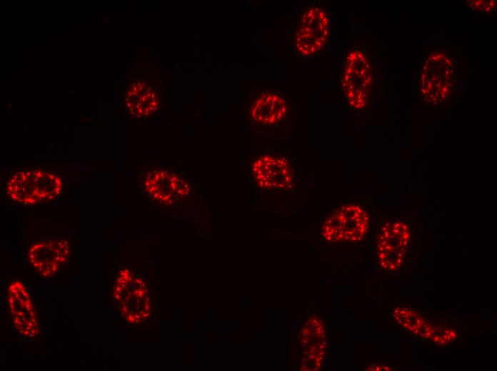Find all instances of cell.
I'll list each match as a JSON object with an SVG mask.
<instances>
[{
	"label": "cell",
	"mask_w": 497,
	"mask_h": 371,
	"mask_svg": "<svg viewBox=\"0 0 497 371\" xmlns=\"http://www.w3.org/2000/svg\"><path fill=\"white\" fill-rule=\"evenodd\" d=\"M3 285V307L12 333L33 344L40 339L43 324L31 288L21 277L5 278Z\"/></svg>",
	"instance_id": "cell-1"
},
{
	"label": "cell",
	"mask_w": 497,
	"mask_h": 371,
	"mask_svg": "<svg viewBox=\"0 0 497 371\" xmlns=\"http://www.w3.org/2000/svg\"><path fill=\"white\" fill-rule=\"evenodd\" d=\"M457 78L456 62L448 53L441 49L428 51L418 79L423 104L437 108L451 101L457 91Z\"/></svg>",
	"instance_id": "cell-2"
},
{
	"label": "cell",
	"mask_w": 497,
	"mask_h": 371,
	"mask_svg": "<svg viewBox=\"0 0 497 371\" xmlns=\"http://www.w3.org/2000/svg\"><path fill=\"white\" fill-rule=\"evenodd\" d=\"M144 280L127 268L119 270L114 277L110 288L112 304L126 325L141 324L150 315V300Z\"/></svg>",
	"instance_id": "cell-3"
},
{
	"label": "cell",
	"mask_w": 497,
	"mask_h": 371,
	"mask_svg": "<svg viewBox=\"0 0 497 371\" xmlns=\"http://www.w3.org/2000/svg\"><path fill=\"white\" fill-rule=\"evenodd\" d=\"M62 188L59 176L48 171L34 169L14 173L6 183V192L16 203L35 205L56 198Z\"/></svg>",
	"instance_id": "cell-4"
},
{
	"label": "cell",
	"mask_w": 497,
	"mask_h": 371,
	"mask_svg": "<svg viewBox=\"0 0 497 371\" xmlns=\"http://www.w3.org/2000/svg\"><path fill=\"white\" fill-rule=\"evenodd\" d=\"M412 234L408 223L401 218H391L379 228L376 240L377 263L386 273H397L410 253Z\"/></svg>",
	"instance_id": "cell-5"
},
{
	"label": "cell",
	"mask_w": 497,
	"mask_h": 371,
	"mask_svg": "<svg viewBox=\"0 0 497 371\" xmlns=\"http://www.w3.org/2000/svg\"><path fill=\"white\" fill-rule=\"evenodd\" d=\"M341 83L347 105L353 111L364 109L370 99L373 75L371 61L361 49L356 47L347 53Z\"/></svg>",
	"instance_id": "cell-6"
},
{
	"label": "cell",
	"mask_w": 497,
	"mask_h": 371,
	"mask_svg": "<svg viewBox=\"0 0 497 371\" xmlns=\"http://www.w3.org/2000/svg\"><path fill=\"white\" fill-rule=\"evenodd\" d=\"M369 225V216L363 207L346 203L336 208L326 218L321 233L323 238L329 243H358L364 239Z\"/></svg>",
	"instance_id": "cell-7"
},
{
	"label": "cell",
	"mask_w": 497,
	"mask_h": 371,
	"mask_svg": "<svg viewBox=\"0 0 497 371\" xmlns=\"http://www.w3.org/2000/svg\"><path fill=\"white\" fill-rule=\"evenodd\" d=\"M70 257V244L64 238H46L34 241L28 248L26 258L32 273L47 282L62 270Z\"/></svg>",
	"instance_id": "cell-8"
},
{
	"label": "cell",
	"mask_w": 497,
	"mask_h": 371,
	"mask_svg": "<svg viewBox=\"0 0 497 371\" xmlns=\"http://www.w3.org/2000/svg\"><path fill=\"white\" fill-rule=\"evenodd\" d=\"M330 34V17L318 6L306 9L298 19L294 34V46L301 56L318 54L328 42Z\"/></svg>",
	"instance_id": "cell-9"
},
{
	"label": "cell",
	"mask_w": 497,
	"mask_h": 371,
	"mask_svg": "<svg viewBox=\"0 0 497 371\" xmlns=\"http://www.w3.org/2000/svg\"><path fill=\"white\" fill-rule=\"evenodd\" d=\"M251 171L257 185L263 189L283 191L293 185L291 164L283 156L263 155L253 161Z\"/></svg>",
	"instance_id": "cell-10"
},
{
	"label": "cell",
	"mask_w": 497,
	"mask_h": 371,
	"mask_svg": "<svg viewBox=\"0 0 497 371\" xmlns=\"http://www.w3.org/2000/svg\"><path fill=\"white\" fill-rule=\"evenodd\" d=\"M144 188L149 197L166 205H172L187 198L191 191L189 183L183 178L165 169L148 173Z\"/></svg>",
	"instance_id": "cell-11"
},
{
	"label": "cell",
	"mask_w": 497,
	"mask_h": 371,
	"mask_svg": "<svg viewBox=\"0 0 497 371\" xmlns=\"http://www.w3.org/2000/svg\"><path fill=\"white\" fill-rule=\"evenodd\" d=\"M160 96L156 88L143 79H132L126 91V111L137 118H146L156 113L160 107Z\"/></svg>",
	"instance_id": "cell-12"
},
{
	"label": "cell",
	"mask_w": 497,
	"mask_h": 371,
	"mask_svg": "<svg viewBox=\"0 0 497 371\" xmlns=\"http://www.w3.org/2000/svg\"><path fill=\"white\" fill-rule=\"evenodd\" d=\"M300 341L303 352V369L318 370L326 348L325 330L321 320L313 317L308 320L301 332Z\"/></svg>",
	"instance_id": "cell-13"
},
{
	"label": "cell",
	"mask_w": 497,
	"mask_h": 371,
	"mask_svg": "<svg viewBox=\"0 0 497 371\" xmlns=\"http://www.w3.org/2000/svg\"><path fill=\"white\" fill-rule=\"evenodd\" d=\"M288 111L286 99L275 91H265L253 100L250 115L261 126H271L281 121Z\"/></svg>",
	"instance_id": "cell-14"
},
{
	"label": "cell",
	"mask_w": 497,
	"mask_h": 371,
	"mask_svg": "<svg viewBox=\"0 0 497 371\" xmlns=\"http://www.w3.org/2000/svg\"><path fill=\"white\" fill-rule=\"evenodd\" d=\"M392 315L401 327L412 334L425 340H431L435 325L419 312L404 306H398L393 309Z\"/></svg>",
	"instance_id": "cell-15"
},
{
	"label": "cell",
	"mask_w": 497,
	"mask_h": 371,
	"mask_svg": "<svg viewBox=\"0 0 497 371\" xmlns=\"http://www.w3.org/2000/svg\"><path fill=\"white\" fill-rule=\"evenodd\" d=\"M457 338V332L446 326L435 325L430 340L438 345H446L453 342Z\"/></svg>",
	"instance_id": "cell-16"
},
{
	"label": "cell",
	"mask_w": 497,
	"mask_h": 371,
	"mask_svg": "<svg viewBox=\"0 0 497 371\" xmlns=\"http://www.w3.org/2000/svg\"><path fill=\"white\" fill-rule=\"evenodd\" d=\"M468 8L478 13H490L496 7V1L488 0H475L469 1L467 4Z\"/></svg>",
	"instance_id": "cell-17"
},
{
	"label": "cell",
	"mask_w": 497,
	"mask_h": 371,
	"mask_svg": "<svg viewBox=\"0 0 497 371\" xmlns=\"http://www.w3.org/2000/svg\"><path fill=\"white\" fill-rule=\"evenodd\" d=\"M368 370H391V367L384 365H372L367 367Z\"/></svg>",
	"instance_id": "cell-18"
}]
</instances>
